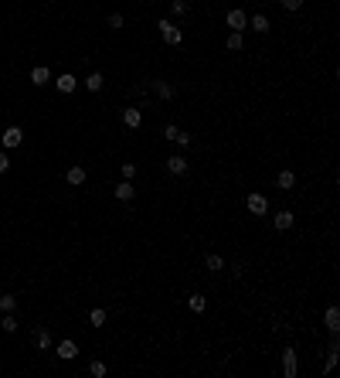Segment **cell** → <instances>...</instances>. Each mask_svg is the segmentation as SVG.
<instances>
[{
  "mask_svg": "<svg viewBox=\"0 0 340 378\" xmlns=\"http://www.w3.org/2000/svg\"><path fill=\"white\" fill-rule=\"evenodd\" d=\"M245 208H248V215H265V211H269V198L259 194V191H252L245 198Z\"/></svg>",
  "mask_w": 340,
  "mask_h": 378,
  "instance_id": "cell-1",
  "label": "cell"
},
{
  "mask_svg": "<svg viewBox=\"0 0 340 378\" xmlns=\"http://www.w3.org/2000/svg\"><path fill=\"white\" fill-rule=\"evenodd\" d=\"M157 27H160V34H164V41H167V44H180V41H184V31H180V27H173L170 20H157Z\"/></svg>",
  "mask_w": 340,
  "mask_h": 378,
  "instance_id": "cell-2",
  "label": "cell"
},
{
  "mask_svg": "<svg viewBox=\"0 0 340 378\" xmlns=\"http://www.w3.org/2000/svg\"><path fill=\"white\" fill-rule=\"evenodd\" d=\"M164 140H170V143H177L180 150H184V147L190 143V136H187L184 130H180V126H173V123H167V126H164Z\"/></svg>",
  "mask_w": 340,
  "mask_h": 378,
  "instance_id": "cell-3",
  "label": "cell"
},
{
  "mask_svg": "<svg viewBox=\"0 0 340 378\" xmlns=\"http://www.w3.org/2000/svg\"><path fill=\"white\" fill-rule=\"evenodd\" d=\"M296 372H300L296 351H293V348H286V351H283V375H286V378H296Z\"/></svg>",
  "mask_w": 340,
  "mask_h": 378,
  "instance_id": "cell-4",
  "label": "cell"
},
{
  "mask_svg": "<svg viewBox=\"0 0 340 378\" xmlns=\"http://www.w3.org/2000/svg\"><path fill=\"white\" fill-rule=\"evenodd\" d=\"M0 140H3V147H7V150H14V147H20V140H24V133H20V126H7Z\"/></svg>",
  "mask_w": 340,
  "mask_h": 378,
  "instance_id": "cell-5",
  "label": "cell"
},
{
  "mask_svg": "<svg viewBox=\"0 0 340 378\" xmlns=\"http://www.w3.org/2000/svg\"><path fill=\"white\" fill-rule=\"evenodd\" d=\"M323 327L334 334V331H340V307H327L323 310Z\"/></svg>",
  "mask_w": 340,
  "mask_h": 378,
  "instance_id": "cell-6",
  "label": "cell"
},
{
  "mask_svg": "<svg viewBox=\"0 0 340 378\" xmlns=\"http://www.w3.org/2000/svg\"><path fill=\"white\" fill-rule=\"evenodd\" d=\"M167 174H173V177L187 174V160H184V153H173V157L167 160Z\"/></svg>",
  "mask_w": 340,
  "mask_h": 378,
  "instance_id": "cell-7",
  "label": "cell"
},
{
  "mask_svg": "<svg viewBox=\"0 0 340 378\" xmlns=\"http://www.w3.org/2000/svg\"><path fill=\"white\" fill-rule=\"evenodd\" d=\"M228 27H235V31H242V27H248V17H245V10L242 7H235V10H228Z\"/></svg>",
  "mask_w": 340,
  "mask_h": 378,
  "instance_id": "cell-8",
  "label": "cell"
},
{
  "mask_svg": "<svg viewBox=\"0 0 340 378\" xmlns=\"http://www.w3.org/2000/svg\"><path fill=\"white\" fill-rule=\"evenodd\" d=\"M75 355H78V344L72 338H65L61 344H58V358H61V361H72Z\"/></svg>",
  "mask_w": 340,
  "mask_h": 378,
  "instance_id": "cell-9",
  "label": "cell"
},
{
  "mask_svg": "<svg viewBox=\"0 0 340 378\" xmlns=\"http://www.w3.org/2000/svg\"><path fill=\"white\" fill-rule=\"evenodd\" d=\"M293 222H296V218H293V211H276V215H272V225L279 228V232H289V228H293Z\"/></svg>",
  "mask_w": 340,
  "mask_h": 378,
  "instance_id": "cell-10",
  "label": "cell"
},
{
  "mask_svg": "<svg viewBox=\"0 0 340 378\" xmlns=\"http://www.w3.org/2000/svg\"><path fill=\"white\" fill-rule=\"evenodd\" d=\"M123 123H126L130 130H140V123H143V113L130 106V109H123Z\"/></svg>",
  "mask_w": 340,
  "mask_h": 378,
  "instance_id": "cell-11",
  "label": "cell"
},
{
  "mask_svg": "<svg viewBox=\"0 0 340 378\" xmlns=\"http://www.w3.org/2000/svg\"><path fill=\"white\" fill-rule=\"evenodd\" d=\"M113 194L119 198V201H133V198H136V188H133L130 181H123V184H116L113 188Z\"/></svg>",
  "mask_w": 340,
  "mask_h": 378,
  "instance_id": "cell-12",
  "label": "cell"
},
{
  "mask_svg": "<svg viewBox=\"0 0 340 378\" xmlns=\"http://www.w3.org/2000/svg\"><path fill=\"white\" fill-rule=\"evenodd\" d=\"M55 85H58V92L68 95V92H75L78 82H75V75H68V72H65V75H58V78H55Z\"/></svg>",
  "mask_w": 340,
  "mask_h": 378,
  "instance_id": "cell-13",
  "label": "cell"
},
{
  "mask_svg": "<svg viewBox=\"0 0 340 378\" xmlns=\"http://www.w3.org/2000/svg\"><path fill=\"white\" fill-rule=\"evenodd\" d=\"M31 82H34V85H48V82H51V68H44V65L31 68Z\"/></svg>",
  "mask_w": 340,
  "mask_h": 378,
  "instance_id": "cell-14",
  "label": "cell"
},
{
  "mask_svg": "<svg viewBox=\"0 0 340 378\" xmlns=\"http://www.w3.org/2000/svg\"><path fill=\"white\" fill-rule=\"evenodd\" d=\"M65 181L72 184V188H78V184H85V167H68V174H65Z\"/></svg>",
  "mask_w": 340,
  "mask_h": 378,
  "instance_id": "cell-15",
  "label": "cell"
},
{
  "mask_svg": "<svg viewBox=\"0 0 340 378\" xmlns=\"http://www.w3.org/2000/svg\"><path fill=\"white\" fill-rule=\"evenodd\" d=\"M293 184H296V174H293V170H279V177H276V188H279V191H289Z\"/></svg>",
  "mask_w": 340,
  "mask_h": 378,
  "instance_id": "cell-16",
  "label": "cell"
},
{
  "mask_svg": "<svg viewBox=\"0 0 340 378\" xmlns=\"http://www.w3.org/2000/svg\"><path fill=\"white\" fill-rule=\"evenodd\" d=\"M187 307L194 310V314H204V310H208V297H201V293H190V297H187Z\"/></svg>",
  "mask_w": 340,
  "mask_h": 378,
  "instance_id": "cell-17",
  "label": "cell"
},
{
  "mask_svg": "<svg viewBox=\"0 0 340 378\" xmlns=\"http://www.w3.org/2000/svg\"><path fill=\"white\" fill-rule=\"evenodd\" d=\"M153 92L160 95V99H173V85L164 82V78H157V82H153Z\"/></svg>",
  "mask_w": 340,
  "mask_h": 378,
  "instance_id": "cell-18",
  "label": "cell"
},
{
  "mask_svg": "<svg viewBox=\"0 0 340 378\" xmlns=\"http://www.w3.org/2000/svg\"><path fill=\"white\" fill-rule=\"evenodd\" d=\"M242 48H245L242 31H231V34H228V51H242Z\"/></svg>",
  "mask_w": 340,
  "mask_h": 378,
  "instance_id": "cell-19",
  "label": "cell"
},
{
  "mask_svg": "<svg viewBox=\"0 0 340 378\" xmlns=\"http://www.w3.org/2000/svg\"><path fill=\"white\" fill-rule=\"evenodd\" d=\"M0 310H3V314H14V310H17V297H14V293H3V297H0Z\"/></svg>",
  "mask_w": 340,
  "mask_h": 378,
  "instance_id": "cell-20",
  "label": "cell"
},
{
  "mask_svg": "<svg viewBox=\"0 0 340 378\" xmlns=\"http://www.w3.org/2000/svg\"><path fill=\"white\" fill-rule=\"evenodd\" d=\"M102 85H106V82H102L99 72H92V75L85 78V89H89V92H102Z\"/></svg>",
  "mask_w": 340,
  "mask_h": 378,
  "instance_id": "cell-21",
  "label": "cell"
},
{
  "mask_svg": "<svg viewBox=\"0 0 340 378\" xmlns=\"http://www.w3.org/2000/svg\"><path fill=\"white\" fill-rule=\"evenodd\" d=\"M204 266H208L211 273H221V269H225V259H221V256H214V252H211L208 259H204Z\"/></svg>",
  "mask_w": 340,
  "mask_h": 378,
  "instance_id": "cell-22",
  "label": "cell"
},
{
  "mask_svg": "<svg viewBox=\"0 0 340 378\" xmlns=\"http://www.w3.org/2000/svg\"><path fill=\"white\" fill-rule=\"evenodd\" d=\"M252 27H255L259 34H265V31H269L272 24H269V17H265V14H255V17H252Z\"/></svg>",
  "mask_w": 340,
  "mask_h": 378,
  "instance_id": "cell-23",
  "label": "cell"
},
{
  "mask_svg": "<svg viewBox=\"0 0 340 378\" xmlns=\"http://www.w3.org/2000/svg\"><path fill=\"white\" fill-rule=\"evenodd\" d=\"M34 344H38V348H51V334H48L44 327H38V331H34Z\"/></svg>",
  "mask_w": 340,
  "mask_h": 378,
  "instance_id": "cell-24",
  "label": "cell"
},
{
  "mask_svg": "<svg viewBox=\"0 0 340 378\" xmlns=\"http://www.w3.org/2000/svg\"><path fill=\"white\" fill-rule=\"evenodd\" d=\"M0 331L14 334V331H17V317H14V314H3V321H0Z\"/></svg>",
  "mask_w": 340,
  "mask_h": 378,
  "instance_id": "cell-25",
  "label": "cell"
},
{
  "mask_svg": "<svg viewBox=\"0 0 340 378\" xmlns=\"http://www.w3.org/2000/svg\"><path fill=\"white\" fill-rule=\"evenodd\" d=\"M89 321H92V327H102V324H106V310H99V307H95L92 314H89Z\"/></svg>",
  "mask_w": 340,
  "mask_h": 378,
  "instance_id": "cell-26",
  "label": "cell"
},
{
  "mask_svg": "<svg viewBox=\"0 0 340 378\" xmlns=\"http://www.w3.org/2000/svg\"><path fill=\"white\" fill-rule=\"evenodd\" d=\"M170 10L180 17V14H187V10H190V3H187V0H173V3H170Z\"/></svg>",
  "mask_w": 340,
  "mask_h": 378,
  "instance_id": "cell-27",
  "label": "cell"
},
{
  "mask_svg": "<svg viewBox=\"0 0 340 378\" xmlns=\"http://www.w3.org/2000/svg\"><path fill=\"white\" fill-rule=\"evenodd\" d=\"M119 174H123V181H133L136 177V164H119Z\"/></svg>",
  "mask_w": 340,
  "mask_h": 378,
  "instance_id": "cell-28",
  "label": "cell"
},
{
  "mask_svg": "<svg viewBox=\"0 0 340 378\" xmlns=\"http://www.w3.org/2000/svg\"><path fill=\"white\" fill-rule=\"evenodd\" d=\"M89 372H92L95 378H102L106 372H109V368H106V361H92V365H89Z\"/></svg>",
  "mask_w": 340,
  "mask_h": 378,
  "instance_id": "cell-29",
  "label": "cell"
},
{
  "mask_svg": "<svg viewBox=\"0 0 340 378\" xmlns=\"http://www.w3.org/2000/svg\"><path fill=\"white\" fill-rule=\"evenodd\" d=\"M106 24H109V31H119V27H123V14H109Z\"/></svg>",
  "mask_w": 340,
  "mask_h": 378,
  "instance_id": "cell-30",
  "label": "cell"
},
{
  "mask_svg": "<svg viewBox=\"0 0 340 378\" xmlns=\"http://www.w3.org/2000/svg\"><path fill=\"white\" fill-rule=\"evenodd\" d=\"M334 365H337V351H330V355H327V365H323V372H330Z\"/></svg>",
  "mask_w": 340,
  "mask_h": 378,
  "instance_id": "cell-31",
  "label": "cell"
},
{
  "mask_svg": "<svg viewBox=\"0 0 340 378\" xmlns=\"http://www.w3.org/2000/svg\"><path fill=\"white\" fill-rule=\"evenodd\" d=\"M283 7H286V10H300L303 0H283Z\"/></svg>",
  "mask_w": 340,
  "mask_h": 378,
  "instance_id": "cell-32",
  "label": "cell"
},
{
  "mask_svg": "<svg viewBox=\"0 0 340 378\" xmlns=\"http://www.w3.org/2000/svg\"><path fill=\"white\" fill-rule=\"evenodd\" d=\"M10 170V160H7V153H0V174H7Z\"/></svg>",
  "mask_w": 340,
  "mask_h": 378,
  "instance_id": "cell-33",
  "label": "cell"
}]
</instances>
